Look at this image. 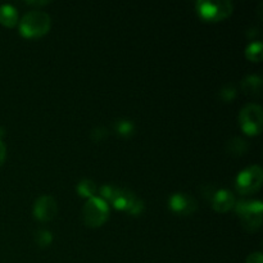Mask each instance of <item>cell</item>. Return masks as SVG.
Returning <instances> with one entry per match:
<instances>
[{
	"mask_svg": "<svg viewBox=\"0 0 263 263\" xmlns=\"http://www.w3.org/2000/svg\"><path fill=\"white\" fill-rule=\"evenodd\" d=\"M246 57L249 61L259 62L263 57V45L261 41H254L251 43L246 49Z\"/></svg>",
	"mask_w": 263,
	"mask_h": 263,
	"instance_id": "14",
	"label": "cell"
},
{
	"mask_svg": "<svg viewBox=\"0 0 263 263\" xmlns=\"http://www.w3.org/2000/svg\"><path fill=\"white\" fill-rule=\"evenodd\" d=\"M77 192H79V194H81L82 197H86L87 199H89V198L94 197V194L97 193V185H95V182L91 181V180L85 179L77 184Z\"/></svg>",
	"mask_w": 263,
	"mask_h": 263,
	"instance_id": "15",
	"label": "cell"
},
{
	"mask_svg": "<svg viewBox=\"0 0 263 263\" xmlns=\"http://www.w3.org/2000/svg\"><path fill=\"white\" fill-rule=\"evenodd\" d=\"M102 199H107L118 210L126 211L131 215H139L143 212L144 204L143 200L139 199L133 192L123 187H113L105 185L100 189Z\"/></svg>",
	"mask_w": 263,
	"mask_h": 263,
	"instance_id": "1",
	"label": "cell"
},
{
	"mask_svg": "<svg viewBox=\"0 0 263 263\" xmlns=\"http://www.w3.org/2000/svg\"><path fill=\"white\" fill-rule=\"evenodd\" d=\"M235 205V198L230 190H218L212 195V208L217 212H228Z\"/></svg>",
	"mask_w": 263,
	"mask_h": 263,
	"instance_id": "10",
	"label": "cell"
},
{
	"mask_svg": "<svg viewBox=\"0 0 263 263\" xmlns=\"http://www.w3.org/2000/svg\"><path fill=\"white\" fill-rule=\"evenodd\" d=\"M107 130H105L104 127H97L94 128V130L91 131V134H90V136H91L92 140L95 141H100L102 139H104L105 136H107Z\"/></svg>",
	"mask_w": 263,
	"mask_h": 263,
	"instance_id": "19",
	"label": "cell"
},
{
	"mask_svg": "<svg viewBox=\"0 0 263 263\" xmlns=\"http://www.w3.org/2000/svg\"><path fill=\"white\" fill-rule=\"evenodd\" d=\"M263 180V171L261 166L258 164H254V166L248 167V168L243 170L240 174L238 175L235 181L236 190H238L240 194H252V193H256L257 190L261 187Z\"/></svg>",
	"mask_w": 263,
	"mask_h": 263,
	"instance_id": "7",
	"label": "cell"
},
{
	"mask_svg": "<svg viewBox=\"0 0 263 263\" xmlns=\"http://www.w3.org/2000/svg\"><path fill=\"white\" fill-rule=\"evenodd\" d=\"M115 130L122 136H130L135 131V125L128 120H120L115 123Z\"/></svg>",
	"mask_w": 263,
	"mask_h": 263,
	"instance_id": "16",
	"label": "cell"
},
{
	"mask_svg": "<svg viewBox=\"0 0 263 263\" xmlns=\"http://www.w3.org/2000/svg\"><path fill=\"white\" fill-rule=\"evenodd\" d=\"M246 263H263V254L261 252H254L247 257Z\"/></svg>",
	"mask_w": 263,
	"mask_h": 263,
	"instance_id": "20",
	"label": "cell"
},
{
	"mask_svg": "<svg viewBox=\"0 0 263 263\" xmlns=\"http://www.w3.org/2000/svg\"><path fill=\"white\" fill-rule=\"evenodd\" d=\"M221 98H222L223 100H226V102H229V100L234 99L236 95V89L234 85L229 84V85H225V86L222 87V90H221L220 92Z\"/></svg>",
	"mask_w": 263,
	"mask_h": 263,
	"instance_id": "18",
	"label": "cell"
},
{
	"mask_svg": "<svg viewBox=\"0 0 263 263\" xmlns=\"http://www.w3.org/2000/svg\"><path fill=\"white\" fill-rule=\"evenodd\" d=\"M18 22V12L13 5L3 4L0 7V23L5 27H13Z\"/></svg>",
	"mask_w": 263,
	"mask_h": 263,
	"instance_id": "11",
	"label": "cell"
},
{
	"mask_svg": "<svg viewBox=\"0 0 263 263\" xmlns=\"http://www.w3.org/2000/svg\"><path fill=\"white\" fill-rule=\"evenodd\" d=\"M3 134H4V130H3V128L0 127V140H2V136H3Z\"/></svg>",
	"mask_w": 263,
	"mask_h": 263,
	"instance_id": "22",
	"label": "cell"
},
{
	"mask_svg": "<svg viewBox=\"0 0 263 263\" xmlns=\"http://www.w3.org/2000/svg\"><path fill=\"white\" fill-rule=\"evenodd\" d=\"M226 151L231 156H243L248 151V143L241 138H233L226 144Z\"/></svg>",
	"mask_w": 263,
	"mask_h": 263,
	"instance_id": "13",
	"label": "cell"
},
{
	"mask_svg": "<svg viewBox=\"0 0 263 263\" xmlns=\"http://www.w3.org/2000/svg\"><path fill=\"white\" fill-rule=\"evenodd\" d=\"M5 157H7V148H5V144L0 140V166L4 163Z\"/></svg>",
	"mask_w": 263,
	"mask_h": 263,
	"instance_id": "21",
	"label": "cell"
},
{
	"mask_svg": "<svg viewBox=\"0 0 263 263\" xmlns=\"http://www.w3.org/2000/svg\"><path fill=\"white\" fill-rule=\"evenodd\" d=\"M50 26V15L43 10H30L20 21V31L26 37H40L49 32Z\"/></svg>",
	"mask_w": 263,
	"mask_h": 263,
	"instance_id": "2",
	"label": "cell"
},
{
	"mask_svg": "<svg viewBox=\"0 0 263 263\" xmlns=\"http://www.w3.org/2000/svg\"><path fill=\"white\" fill-rule=\"evenodd\" d=\"M84 221L90 228H99L109 216V207L100 197H91L86 200L82 208Z\"/></svg>",
	"mask_w": 263,
	"mask_h": 263,
	"instance_id": "3",
	"label": "cell"
},
{
	"mask_svg": "<svg viewBox=\"0 0 263 263\" xmlns=\"http://www.w3.org/2000/svg\"><path fill=\"white\" fill-rule=\"evenodd\" d=\"M197 9L200 17L207 21H221L228 18L233 13L234 5L229 0H199L197 3Z\"/></svg>",
	"mask_w": 263,
	"mask_h": 263,
	"instance_id": "5",
	"label": "cell"
},
{
	"mask_svg": "<svg viewBox=\"0 0 263 263\" xmlns=\"http://www.w3.org/2000/svg\"><path fill=\"white\" fill-rule=\"evenodd\" d=\"M235 208L244 228L253 231L261 226L263 205L259 200H240Z\"/></svg>",
	"mask_w": 263,
	"mask_h": 263,
	"instance_id": "4",
	"label": "cell"
},
{
	"mask_svg": "<svg viewBox=\"0 0 263 263\" xmlns=\"http://www.w3.org/2000/svg\"><path fill=\"white\" fill-rule=\"evenodd\" d=\"M35 240L41 248H45V247L50 246L51 240H53V235H51L50 231L48 230H39L35 235Z\"/></svg>",
	"mask_w": 263,
	"mask_h": 263,
	"instance_id": "17",
	"label": "cell"
},
{
	"mask_svg": "<svg viewBox=\"0 0 263 263\" xmlns=\"http://www.w3.org/2000/svg\"><path fill=\"white\" fill-rule=\"evenodd\" d=\"M241 89L248 95H258L262 89V79L257 74H249L241 81Z\"/></svg>",
	"mask_w": 263,
	"mask_h": 263,
	"instance_id": "12",
	"label": "cell"
},
{
	"mask_svg": "<svg viewBox=\"0 0 263 263\" xmlns=\"http://www.w3.org/2000/svg\"><path fill=\"white\" fill-rule=\"evenodd\" d=\"M239 123L241 130L248 135H258L262 130L263 125V112L258 104L249 103L239 115Z\"/></svg>",
	"mask_w": 263,
	"mask_h": 263,
	"instance_id": "6",
	"label": "cell"
},
{
	"mask_svg": "<svg viewBox=\"0 0 263 263\" xmlns=\"http://www.w3.org/2000/svg\"><path fill=\"white\" fill-rule=\"evenodd\" d=\"M168 203L170 208L181 216L192 215L198 208L197 199L192 195L185 194V193H176V194L171 195Z\"/></svg>",
	"mask_w": 263,
	"mask_h": 263,
	"instance_id": "9",
	"label": "cell"
},
{
	"mask_svg": "<svg viewBox=\"0 0 263 263\" xmlns=\"http://www.w3.org/2000/svg\"><path fill=\"white\" fill-rule=\"evenodd\" d=\"M57 212H58V205L55 199L50 195H41L33 204V216L43 222L53 220Z\"/></svg>",
	"mask_w": 263,
	"mask_h": 263,
	"instance_id": "8",
	"label": "cell"
}]
</instances>
